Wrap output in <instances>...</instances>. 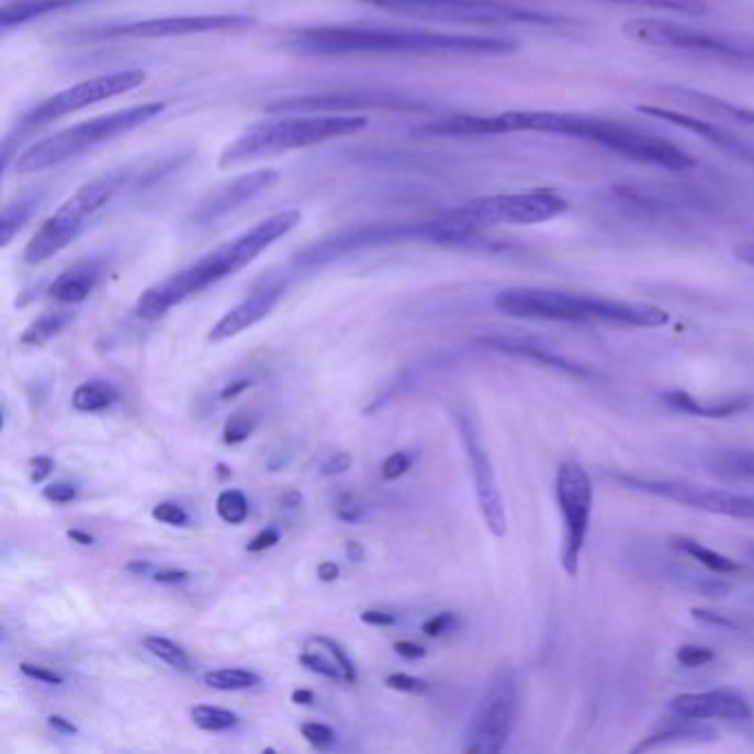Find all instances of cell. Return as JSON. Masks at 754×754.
Returning a JSON list of instances; mask_svg holds the SVG:
<instances>
[{
    "mask_svg": "<svg viewBox=\"0 0 754 754\" xmlns=\"http://www.w3.org/2000/svg\"><path fill=\"white\" fill-rule=\"evenodd\" d=\"M425 135L436 137H483L509 133H542L590 142L611 154L671 173H686L699 162L677 142L651 128H640L620 120L566 113V111H505L496 115H444L423 124Z\"/></svg>",
    "mask_w": 754,
    "mask_h": 754,
    "instance_id": "6da1fadb",
    "label": "cell"
},
{
    "mask_svg": "<svg viewBox=\"0 0 754 754\" xmlns=\"http://www.w3.org/2000/svg\"><path fill=\"white\" fill-rule=\"evenodd\" d=\"M283 47L296 56H509L520 43L509 36L416 27L317 25L288 34Z\"/></svg>",
    "mask_w": 754,
    "mask_h": 754,
    "instance_id": "7a4b0ae2",
    "label": "cell"
},
{
    "mask_svg": "<svg viewBox=\"0 0 754 754\" xmlns=\"http://www.w3.org/2000/svg\"><path fill=\"white\" fill-rule=\"evenodd\" d=\"M301 222L296 209H285L261 220L241 235L224 241L213 248L191 266L173 272L171 277L150 285L135 306V315L146 322H156L165 317L171 308L180 306L189 296L215 285L217 281L239 272L252 263L266 248L285 237Z\"/></svg>",
    "mask_w": 754,
    "mask_h": 754,
    "instance_id": "3957f363",
    "label": "cell"
},
{
    "mask_svg": "<svg viewBox=\"0 0 754 754\" xmlns=\"http://www.w3.org/2000/svg\"><path fill=\"white\" fill-rule=\"evenodd\" d=\"M494 306L507 317L533 322L609 324L624 328H662L671 322V315L653 304L536 285L505 288L494 296Z\"/></svg>",
    "mask_w": 754,
    "mask_h": 754,
    "instance_id": "277c9868",
    "label": "cell"
},
{
    "mask_svg": "<svg viewBox=\"0 0 754 754\" xmlns=\"http://www.w3.org/2000/svg\"><path fill=\"white\" fill-rule=\"evenodd\" d=\"M370 124L368 115L337 113H270V117L246 126L233 137L220 156V169H230L244 162L268 160L311 148L330 139L348 137Z\"/></svg>",
    "mask_w": 754,
    "mask_h": 754,
    "instance_id": "5b68a950",
    "label": "cell"
},
{
    "mask_svg": "<svg viewBox=\"0 0 754 754\" xmlns=\"http://www.w3.org/2000/svg\"><path fill=\"white\" fill-rule=\"evenodd\" d=\"M569 211V200L551 189L481 195L431 220L434 244L463 246L496 226H536Z\"/></svg>",
    "mask_w": 754,
    "mask_h": 754,
    "instance_id": "8992f818",
    "label": "cell"
},
{
    "mask_svg": "<svg viewBox=\"0 0 754 754\" xmlns=\"http://www.w3.org/2000/svg\"><path fill=\"white\" fill-rule=\"evenodd\" d=\"M162 111H165V102H144V104H133L126 109H117V111L78 122L25 148L19 156V160L14 162V169L21 176H32V173H43L60 165L74 162L82 158L85 154H89V150L120 135L131 133L150 120H156Z\"/></svg>",
    "mask_w": 754,
    "mask_h": 754,
    "instance_id": "52a82bcc",
    "label": "cell"
},
{
    "mask_svg": "<svg viewBox=\"0 0 754 754\" xmlns=\"http://www.w3.org/2000/svg\"><path fill=\"white\" fill-rule=\"evenodd\" d=\"M368 5L431 23L472 25V27H544V30H577V19H566L551 12L522 8L505 0H365Z\"/></svg>",
    "mask_w": 754,
    "mask_h": 754,
    "instance_id": "ba28073f",
    "label": "cell"
},
{
    "mask_svg": "<svg viewBox=\"0 0 754 754\" xmlns=\"http://www.w3.org/2000/svg\"><path fill=\"white\" fill-rule=\"evenodd\" d=\"M128 182L131 169L120 167L80 184L30 239L23 252L25 261L32 266L45 263L74 244Z\"/></svg>",
    "mask_w": 754,
    "mask_h": 754,
    "instance_id": "9c48e42d",
    "label": "cell"
},
{
    "mask_svg": "<svg viewBox=\"0 0 754 754\" xmlns=\"http://www.w3.org/2000/svg\"><path fill=\"white\" fill-rule=\"evenodd\" d=\"M622 32L629 41L644 47L693 54L732 69L754 71V36L714 32L662 19H633L622 25Z\"/></svg>",
    "mask_w": 754,
    "mask_h": 754,
    "instance_id": "30bf717a",
    "label": "cell"
},
{
    "mask_svg": "<svg viewBox=\"0 0 754 754\" xmlns=\"http://www.w3.org/2000/svg\"><path fill=\"white\" fill-rule=\"evenodd\" d=\"M146 82V74L142 69H120V71H111V74H102L82 82H76L58 93H54L52 98L43 100L41 104L32 106L21 122L16 124L14 133L5 139V142H21L25 139L30 133L58 122L80 109L106 102L111 98L124 95L137 87H142Z\"/></svg>",
    "mask_w": 754,
    "mask_h": 754,
    "instance_id": "8fae6325",
    "label": "cell"
},
{
    "mask_svg": "<svg viewBox=\"0 0 754 754\" xmlns=\"http://www.w3.org/2000/svg\"><path fill=\"white\" fill-rule=\"evenodd\" d=\"M593 500V483L584 465L575 459L562 461L555 472V503L562 516L560 562L571 577L579 571V558L590 529Z\"/></svg>",
    "mask_w": 754,
    "mask_h": 754,
    "instance_id": "7c38bea8",
    "label": "cell"
},
{
    "mask_svg": "<svg viewBox=\"0 0 754 754\" xmlns=\"http://www.w3.org/2000/svg\"><path fill=\"white\" fill-rule=\"evenodd\" d=\"M518 717V684L509 666H500L479 701L465 730L463 750L472 754H498L507 747Z\"/></svg>",
    "mask_w": 754,
    "mask_h": 754,
    "instance_id": "4fadbf2b",
    "label": "cell"
},
{
    "mask_svg": "<svg viewBox=\"0 0 754 754\" xmlns=\"http://www.w3.org/2000/svg\"><path fill=\"white\" fill-rule=\"evenodd\" d=\"M255 19L239 14H195V16H162L131 23H113L85 32L87 41H158L182 38L211 32H237L252 27Z\"/></svg>",
    "mask_w": 754,
    "mask_h": 754,
    "instance_id": "5bb4252c",
    "label": "cell"
},
{
    "mask_svg": "<svg viewBox=\"0 0 754 754\" xmlns=\"http://www.w3.org/2000/svg\"><path fill=\"white\" fill-rule=\"evenodd\" d=\"M618 481L633 492H642L682 507H690L723 518L754 520V496L747 494L725 492L708 485H697L690 481H662L640 476H618Z\"/></svg>",
    "mask_w": 754,
    "mask_h": 754,
    "instance_id": "9a60e30c",
    "label": "cell"
},
{
    "mask_svg": "<svg viewBox=\"0 0 754 754\" xmlns=\"http://www.w3.org/2000/svg\"><path fill=\"white\" fill-rule=\"evenodd\" d=\"M420 111L423 100L398 91H324L281 98L266 106L268 113H337L357 115L361 111ZM365 115V113H361Z\"/></svg>",
    "mask_w": 754,
    "mask_h": 754,
    "instance_id": "2e32d148",
    "label": "cell"
},
{
    "mask_svg": "<svg viewBox=\"0 0 754 754\" xmlns=\"http://www.w3.org/2000/svg\"><path fill=\"white\" fill-rule=\"evenodd\" d=\"M407 239H427L431 241V224H385V226H365L355 230L335 233L330 237H324L322 241L308 246L294 257V263L301 268H317L324 263H330L344 255L385 246V244H398Z\"/></svg>",
    "mask_w": 754,
    "mask_h": 754,
    "instance_id": "e0dca14e",
    "label": "cell"
},
{
    "mask_svg": "<svg viewBox=\"0 0 754 754\" xmlns=\"http://www.w3.org/2000/svg\"><path fill=\"white\" fill-rule=\"evenodd\" d=\"M459 427H461V436L465 442V451H468V461H470L472 481H474L476 498L481 505V514L485 518L487 529L496 538H503V536H507V509H505L503 492H500L492 459H489L487 449L481 440V434H479V429L470 416H459Z\"/></svg>",
    "mask_w": 754,
    "mask_h": 754,
    "instance_id": "ac0fdd59",
    "label": "cell"
},
{
    "mask_svg": "<svg viewBox=\"0 0 754 754\" xmlns=\"http://www.w3.org/2000/svg\"><path fill=\"white\" fill-rule=\"evenodd\" d=\"M638 111L653 120L679 126L682 131H688L695 137H701L704 142H708L710 146H714L723 156L732 160L754 165V142L743 137L734 128L717 124L712 117H704V115H697L677 106H666V104H640Z\"/></svg>",
    "mask_w": 754,
    "mask_h": 754,
    "instance_id": "d6986e66",
    "label": "cell"
},
{
    "mask_svg": "<svg viewBox=\"0 0 754 754\" xmlns=\"http://www.w3.org/2000/svg\"><path fill=\"white\" fill-rule=\"evenodd\" d=\"M279 182L277 169H257L233 180H226L211 189L202 200L195 204L191 213V222L195 226H209L226 215L239 211L241 206L250 204L257 195L272 189Z\"/></svg>",
    "mask_w": 754,
    "mask_h": 754,
    "instance_id": "ffe728a7",
    "label": "cell"
},
{
    "mask_svg": "<svg viewBox=\"0 0 754 754\" xmlns=\"http://www.w3.org/2000/svg\"><path fill=\"white\" fill-rule=\"evenodd\" d=\"M285 283L283 279L277 277H268L263 281H259L250 294L239 301L235 308H230L209 333V341L211 344H220L226 341L230 337L241 335L244 330L252 328L255 324H259L261 319H266L272 308L279 304V299L283 296Z\"/></svg>",
    "mask_w": 754,
    "mask_h": 754,
    "instance_id": "44dd1931",
    "label": "cell"
},
{
    "mask_svg": "<svg viewBox=\"0 0 754 754\" xmlns=\"http://www.w3.org/2000/svg\"><path fill=\"white\" fill-rule=\"evenodd\" d=\"M668 710L675 717L710 721H745L752 717V708L745 697L730 688H714L706 693H682L668 701Z\"/></svg>",
    "mask_w": 754,
    "mask_h": 754,
    "instance_id": "7402d4cb",
    "label": "cell"
},
{
    "mask_svg": "<svg viewBox=\"0 0 754 754\" xmlns=\"http://www.w3.org/2000/svg\"><path fill=\"white\" fill-rule=\"evenodd\" d=\"M655 91L662 100H666L668 104H675L677 109L695 111L697 115L712 117V120H725V122H736L743 126H754V109L734 104L719 95L682 87V85H662Z\"/></svg>",
    "mask_w": 754,
    "mask_h": 754,
    "instance_id": "603a6c76",
    "label": "cell"
},
{
    "mask_svg": "<svg viewBox=\"0 0 754 754\" xmlns=\"http://www.w3.org/2000/svg\"><path fill=\"white\" fill-rule=\"evenodd\" d=\"M308 651L299 655V664L308 668L315 675L328 677V679H341L348 684H355L359 679L355 662L344 651V646L326 635H317L308 640Z\"/></svg>",
    "mask_w": 754,
    "mask_h": 754,
    "instance_id": "cb8c5ba5",
    "label": "cell"
},
{
    "mask_svg": "<svg viewBox=\"0 0 754 754\" xmlns=\"http://www.w3.org/2000/svg\"><path fill=\"white\" fill-rule=\"evenodd\" d=\"M662 401L682 414L699 416V418H730L747 407H752L754 396L752 394H736L728 398H697L686 390H671L662 394Z\"/></svg>",
    "mask_w": 754,
    "mask_h": 754,
    "instance_id": "d4e9b609",
    "label": "cell"
},
{
    "mask_svg": "<svg viewBox=\"0 0 754 754\" xmlns=\"http://www.w3.org/2000/svg\"><path fill=\"white\" fill-rule=\"evenodd\" d=\"M102 270H104V263L100 259L78 261L52 281L49 294L56 301H60V304H82V301L98 285Z\"/></svg>",
    "mask_w": 754,
    "mask_h": 754,
    "instance_id": "484cf974",
    "label": "cell"
},
{
    "mask_svg": "<svg viewBox=\"0 0 754 754\" xmlns=\"http://www.w3.org/2000/svg\"><path fill=\"white\" fill-rule=\"evenodd\" d=\"M481 344L492 348V350H496V352H505V355H511V357L529 359V361H536L540 365L564 370V372H571V374H577V376L588 374L582 365H573L564 357L549 352V348H542V346H536V344H529V341L509 339V337H485V339H481Z\"/></svg>",
    "mask_w": 754,
    "mask_h": 754,
    "instance_id": "4316f807",
    "label": "cell"
},
{
    "mask_svg": "<svg viewBox=\"0 0 754 754\" xmlns=\"http://www.w3.org/2000/svg\"><path fill=\"white\" fill-rule=\"evenodd\" d=\"M80 3H85V0H10V3L3 5V12H0V27L8 32L12 27L27 25L54 12L76 8Z\"/></svg>",
    "mask_w": 754,
    "mask_h": 754,
    "instance_id": "83f0119b",
    "label": "cell"
},
{
    "mask_svg": "<svg viewBox=\"0 0 754 754\" xmlns=\"http://www.w3.org/2000/svg\"><path fill=\"white\" fill-rule=\"evenodd\" d=\"M41 200H43L41 191H30V193L16 195L12 202L5 204L3 215H0V246L8 248L12 239L30 224V220L41 206Z\"/></svg>",
    "mask_w": 754,
    "mask_h": 754,
    "instance_id": "f1b7e54d",
    "label": "cell"
},
{
    "mask_svg": "<svg viewBox=\"0 0 754 754\" xmlns=\"http://www.w3.org/2000/svg\"><path fill=\"white\" fill-rule=\"evenodd\" d=\"M671 547L677 549V551H682L684 555L693 558L695 562H699L701 566H706V569L712 571V573H719V575H734V573L741 571V566H739L734 560H730L728 555H723V553H719V551L706 547L704 542H699V540H695V538L675 536V538H671Z\"/></svg>",
    "mask_w": 754,
    "mask_h": 754,
    "instance_id": "f546056e",
    "label": "cell"
},
{
    "mask_svg": "<svg viewBox=\"0 0 754 754\" xmlns=\"http://www.w3.org/2000/svg\"><path fill=\"white\" fill-rule=\"evenodd\" d=\"M117 396H120V392L115 390L113 383L93 379V381L80 383V385L74 390L71 405H74L78 412L93 414V412H102V409L111 407V405L117 401Z\"/></svg>",
    "mask_w": 754,
    "mask_h": 754,
    "instance_id": "4dcf8cb0",
    "label": "cell"
},
{
    "mask_svg": "<svg viewBox=\"0 0 754 754\" xmlns=\"http://www.w3.org/2000/svg\"><path fill=\"white\" fill-rule=\"evenodd\" d=\"M706 465L730 479H750L754 481V449H721L706 461Z\"/></svg>",
    "mask_w": 754,
    "mask_h": 754,
    "instance_id": "1f68e13d",
    "label": "cell"
},
{
    "mask_svg": "<svg viewBox=\"0 0 754 754\" xmlns=\"http://www.w3.org/2000/svg\"><path fill=\"white\" fill-rule=\"evenodd\" d=\"M69 313L56 311V313H45L41 315L36 322H32L25 333L21 335V344L23 346H32V348H43L47 346L56 335H60L65 330V326L69 324Z\"/></svg>",
    "mask_w": 754,
    "mask_h": 754,
    "instance_id": "d6a6232c",
    "label": "cell"
},
{
    "mask_svg": "<svg viewBox=\"0 0 754 754\" xmlns=\"http://www.w3.org/2000/svg\"><path fill=\"white\" fill-rule=\"evenodd\" d=\"M204 684L213 690L233 693V690H246V688L259 686L261 677L246 668H220V671H209L204 675Z\"/></svg>",
    "mask_w": 754,
    "mask_h": 754,
    "instance_id": "836d02e7",
    "label": "cell"
},
{
    "mask_svg": "<svg viewBox=\"0 0 754 754\" xmlns=\"http://www.w3.org/2000/svg\"><path fill=\"white\" fill-rule=\"evenodd\" d=\"M144 649L154 657H158L160 662H165L167 666H171V668H178V671H189L191 668V660H189L187 651L180 644L171 642L169 638L148 635V638H144Z\"/></svg>",
    "mask_w": 754,
    "mask_h": 754,
    "instance_id": "e575fe53",
    "label": "cell"
},
{
    "mask_svg": "<svg viewBox=\"0 0 754 754\" xmlns=\"http://www.w3.org/2000/svg\"><path fill=\"white\" fill-rule=\"evenodd\" d=\"M191 719L200 730L206 732H224L237 725V714L233 710L220 706H195L191 708Z\"/></svg>",
    "mask_w": 754,
    "mask_h": 754,
    "instance_id": "d590c367",
    "label": "cell"
},
{
    "mask_svg": "<svg viewBox=\"0 0 754 754\" xmlns=\"http://www.w3.org/2000/svg\"><path fill=\"white\" fill-rule=\"evenodd\" d=\"M217 516L226 522V525H241L248 518V498L244 496V492L239 489H224L217 496Z\"/></svg>",
    "mask_w": 754,
    "mask_h": 754,
    "instance_id": "8d00e7d4",
    "label": "cell"
},
{
    "mask_svg": "<svg viewBox=\"0 0 754 754\" xmlns=\"http://www.w3.org/2000/svg\"><path fill=\"white\" fill-rule=\"evenodd\" d=\"M257 427V418L250 412H235L228 416L224 431H222V440L224 444H239L244 442Z\"/></svg>",
    "mask_w": 754,
    "mask_h": 754,
    "instance_id": "74e56055",
    "label": "cell"
},
{
    "mask_svg": "<svg viewBox=\"0 0 754 754\" xmlns=\"http://www.w3.org/2000/svg\"><path fill=\"white\" fill-rule=\"evenodd\" d=\"M150 516H154L158 522L162 525H169V527H187L189 525V514L182 505L178 503H160L154 507V511H150Z\"/></svg>",
    "mask_w": 754,
    "mask_h": 754,
    "instance_id": "f35d334b",
    "label": "cell"
},
{
    "mask_svg": "<svg viewBox=\"0 0 754 754\" xmlns=\"http://www.w3.org/2000/svg\"><path fill=\"white\" fill-rule=\"evenodd\" d=\"M385 686L392 688V690L405 693V695H425V693L429 690V686H427L425 679L414 677V675H407V673L387 675V677H385Z\"/></svg>",
    "mask_w": 754,
    "mask_h": 754,
    "instance_id": "ab89813d",
    "label": "cell"
},
{
    "mask_svg": "<svg viewBox=\"0 0 754 754\" xmlns=\"http://www.w3.org/2000/svg\"><path fill=\"white\" fill-rule=\"evenodd\" d=\"M301 734L306 736V741L319 750H326L335 743V730L326 723H317V721H311V723H304L301 725Z\"/></svg>",
    "mask_w": 754,
    "mask_h": 754,
    "instance_id": "60d3db41",
    "label": "cell"
},
{
    "mask_svg": "<svg viewBox=\"0 0 754 754\" xmlns=\"http://www.w3.org/2000/svg\"><path fill=\"white\" fill-rule=\"evenodd\" d=\"M714 660V653L706 646H695V644H686L677 651V662L686 668H699L706 666Z\"/></svg>",
    "mask_w": 754,
    "mask_h": 754,
    "instance_id": "b9f144b4",
    "label": "cell"
},
{
    "mask_svg": "<svg viewBox=\"0 0 754 754\" xmlns=\"http://www.w3.org/2000/svg\"><path fill=\"white\" fill-rule=\"evenodd\" d=\"M409 465H412V461H409V457L405 454V451H394V454H390L383 461L381 476H383V481H396V479H401L409 470Z\"/></svg>",
    "mask_w": 754,
    "mask_h": 754,
    "instance_id": "7bdbcfd3",
    "label": "cell"
},
{
    "mask_svg": "<svg viewBox=\"0 0 754 754\" xmlns=\"http://www.w3.org/2000/svg\"><path fill=\"white\" fill-rule=\"evenodd\" d=\"M21 673L30 679H36L41 684H47V686H63L65 684V677L47 666H36V664H30V662H23L21 664Z\"/></svg>",
    "mask_w": 754,
    "mask_h": 754,
    "instance_id": "ee69618b",
    "label": "cell"
},
{
    "mask_svg": "<svg viewBox=\"0 0 754 754\" xmlns=\"http://www.w3.org/2000/svg\"><path fill=\"white\" fill-rule=\"evenodd\" d=\"M454 624H457V616H454V614H449V611L436 614L434 618H429V620L423 624V633L429 635V638H440V635H444L447 631L454 629Z\"/></svg>",
    "mask_w": 754,
    "mask_h": 754,
    "instance_id": "f6af8a7d",
    "label": "cell"
},
{
    "mask_svg": "<svg viewBox=\"0 0 754 754\" xmlns=\"http://www.w3.org/2000/svg\"><path fill=\"white\" fill-rule=\"evenodd\" d=\"M279 531L274 529V527H268V529H263V531H259L248 544H246V551L248 553H261V551H266V549H272L277 542H279Z\"/></svg>",
    "mask_w": 754,
    "mask_h": 754,
    "instance_id": "bcb514c9",
    "label": "cell"
},
{
    "mask_svg": "<svg viewBox=\"0 0 754 754\" xmlns=\"http://www.w3.org/2000/svg\"><path fill=\"white\" fill-rule=\"evenodd\" d=\"M352 465V457L348 454V451H337V454H333L326 465L322 468V474L324 476H339L344 472H348Z\"/></svg>",
    "mask_w": 754,
    "mask_h": 754,
    "instance_id": "7dc6e473",
    "label": "cell"
},
{
    "mask_svg": "<svg viewBox=\"0 0 754 754\" xmlns=\"http://www.w3.org/2000/svg\"><path fill=\"white\" fill-rule=\"evenodd\" d=\"M43 496L49 500V503H58V505H65V503H71L76 498V489L67 483H54L49 487H45Z\"/></svg>",
    "mask_w": 754,
    "mask_h": 754,
    "instance_id": "c3c4849f",
    "label": "cell"
},
{
    "mask_svg": "<svg viewBox=\"0 0 754 754\" xmlns=\"http://www.w3.org/2000/svg\"><path fill=\"white\" fill-rule=\"evenodd\" d=\"M54 472V459L49 457H36L30 461V476H32V483H43L52 476Z\"/></svg>",
    "mask_w": 754,
    "mask_h": 754,
    "instance_id": "681fc988",
    "label": "cell"
},
{
    "mask_svg": "<svg viewBox=\"0 0 754 754\" xmlns=\"http://www.w3.org/2000/svg\"><path fill=\"white\" fill-rule=\"evenodd\" d=\"M361 622L370 624V627H392L396 622V618L387 611H379V609H368L361 614Z\"/></svg>",
    "mask_w": 754,
    "mask_h": 754,
    "instance_id": "f907efd6",
    "label": "cell"
},
{
    "mask_svg": "<svg viewBox=\"0 0 754 754\" xmlns=\"http://www.w3.org/2000/svg\"><path fill=\"white\" fill-rule=\"evenodd\" d=\"M394 653L405 657V660H420L427 655V649L416 644V642H407V640H401V642H394Z\"/></svg>",
    "mask_w": 754,
    "mask_h": 754,
    "instance_id": "816d5d0a",
    "label": "cell"
},
{
    "mask_svg": "<svg viewBox=\"0 0 754 754\" xmlns=\"http://www.w3.org/2000/svg\"><path fill=\"white\" fill-rule=\"evenodd\" d=\"M189 577H191V573L184 569H160L158 573H154V579L158 584H182Z\"/></svg>",
    "mask_w": 754,
    "mask_h": 754,
    "instance_id": "f5cc1de1",
    "label": "cell"
},
{
    "mask_svg": "<svg viewBox=\"0 0 754 754\" xmlns=\"http://www.w3.org/2000/svg\"><path fill=\"white\" fill-rule=\"evenodd\" d=\"M47 723H49V728L56 730L58 734H78V725H76L71 719L63 717V714H52V717H47Z\"/></svg>",
    "mask_w": 754,
    "mask_h": 754,
    "instance_id": "db71d44e",
    "label": "cell"
},
{
    "mask_svg": "<svg viewBox=\"0 0 754 754\" xmlns=\"http://www.w3.org/2000/svg\"><path fill=\"white\" fill-rule=\"evenodd\" d=\"M250 385H252L250 379H237V381L228 383V385L220 392V398H222V401H233V398H237L239 394H244Z\"/></svg>",
    "mask_w": 754,
    "mask_h": 754,
    "instance_id": "11a10c76",
    "label": "cell"
},
{
    "mask_svg": "<svg viewBox=\"0 0 754 754\" xmlns=\"http://www.w3.org/2000/svg\"><path fill=\"white\" fill-rule=\"evenodd\" d=\"M361 516H363V511H361V507H357L355 503H341L339 507H337V518L339 520H344V522H359L361 520Z\"/></svg>",
    "mask_w": 754,
    "mask_h": 754,
    "instance_id": "9f6ffc18",
    "label": "cell"
},
{
    "mask_svg": "<svg viewBox=\"0 0 754 754\" xmlns=\"http://www.w3.org/2000/svg\"><path fill=\"white\" fill-rule=\"evenodd\" d=\"M734 257H736L741 263L754 268V241H743V244H739V246L734 248Z\"/></svg>",
    "mask_w": 754,
    "mask_h": 754,
    "instance_id": "6f0895ef",
    "label": "cell"
},
{
    "mask_svg": "<svg viewBox=\"0 0 754 754\" xmlns=\"http://www.w3.org/2000/svg\"><path fill=\"white\" fill-rule=\"evenodd\" d=\"M339 573H341V569L335 562H322L317 569V577L322 582H335L339 577Z\"/></svg>",
    "mask_w": 754,
    "mask_h": 754,
    "instance_id": "680465c9",
    "label": "cell"
},
{
    "mask_svg": "<svg viewBox=\"0 0 754 754\" xmlns=\"http://www.w3.org/2000/svg\"><path fill=\"white\" fill-rule=\"evenodd\" d=\"M290 699H292V704H296V706H313V704H315V693H313V690H306V688H296V690H292Z\"/></svg>",
    "mask_w": 754,
    "mask_h": 754,
    "instance_id": "91938a15",
    "label": "cell"
},
{
    "mask_svg": "<svg viewBox=\"0 0 754 754\" xmlns=\"http://www.w3.org/2000/svg\"><path fill=\"white\" fill-rule=\"evenodd\" d=\"M346 555H348L350 562H363L365 549H363V544L359 540H348L346 542Z\"/></svg>",
    "mask_w": 754,
    "mask_h": 754,
    "instance_id": "94428289",
    "label": "cell"
},
{
    "mask_svg": "<svg viewBox=\"0 0 754 754\" xmlns=\"http://www.w3.org/2000/svg\"><path fill=\"white\" fill-rule=\"evenodd\" d=\"M301 503H304V496H301V494L294 492V489H290V492H285V494L281 496V505H283L285 509H296V507H301Z\"/></svg>",
    "mask_w": 754,
    "mask_h": 754,
    "instance_id": "6125c7cd",
    "label": "cell"
},
{
    "mask_svg": "<svg viewBox=\"0 0 754 754\" xmlns=\"http://www.w3.org/2000/svg\"><path fill=\"white\" fill-rule=\"evenodd\" d=\"M67 538H69L71 542H76V544H82V547H91V544L95 542L93 536H89V533H85V531H80V529L67 531Z\"/></svg>",
    "mask_w": 754,
    "mask_h": 754,
    "instance_id": "be15d7a7",
    "label": "cell"
},
{
    "mask_svg": "<svg viewBox=\"0 0 754 754\" xmlns=\"http://www.w3.org/2000/svg\"><path fill=\"white\" fill-rule=\"evenodd\" d=\"M126 569L131 573H137V575H146L150 571V562H142V560H133L126 564Z\"/></svg>",
    "mask_w": 754,
    "mask_h": 754,
    "instance_id": "e7e4bbea",
    "label": "cell"
},
{
    "mask_svg": "<svg viewBox=\"0 0 754 754\" xmlns=\"http://www.w3.org/2000/svg\"><path fill=\"white\" fill-rule=\"evenodd\" d=\"M217 472H220V479H222V481L230 479V470H228L226 465H222V463H220V465H217Z\"/></svg>",
    "mask_w": 754,
    "mask_h": 754,
    "instance_id": "03108f58",
    "label": "cell"
},
{
    "mask_svg": "<svg viewBox=\"0 0 754 754\" xmlns=\"http://www.w3.org/2000/svg\"><path fill=\"white\" fill-rule=\"evenodd\" d=\"M745 551H747V555L754 560V542H747V547H745Z\"/></svg>",
    "mask_w": 754,
    "mask_h": 754,
    "instance_id": "003e7915",
    "label": "cell"
}]
</instances>
